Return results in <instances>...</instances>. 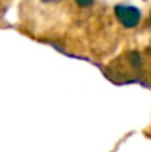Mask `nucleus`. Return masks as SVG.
Instances as JSON below:
<instances>
[{"mask_svg":"<svg viewBox=\"0 0 151 152\" xmlns=\"http://www.w3.org/2000/svg\"><path fill=\"white\" fill-rule=\"evenodd\" d=\"M114 12H116V16L120 21V24H124L125 28H135L141 18L140 10L132 5H117Z\"/></svg>","mask_w":151,"mask_h":152,"instance_id":"nucleus-1","label":"nucleus"},{"mask_svg":"<svg viewBox=\"0 0 151 152\" xmlns=\"http://www.w3.org/2000/svg\"><path fill=\"white\" fill-rule=\"evenodd\" d=\"M75 2H77L80 7H89L93 3V0H75Z\"/></svg>","mask_w":151,"mask_h":152,"instance_id":"nucleus-2","label":"nucleus"},{"mask_svg":"<svg viewBox=\"0 0 151 152\" xmlns=\"http://www.w3.org/2000/svg\"><path fill=\"white\" fill-rule=\"evenodd\" d=\"M42 2H47V3H54V2H60V0H42Z\"/></svg>","mask_w":151,"mask_h":152,"instance_id":"nucleus-3","label":"nucleus"}]
</instances>
